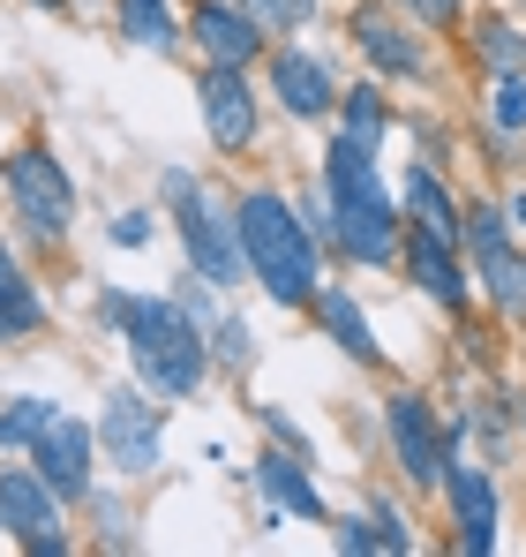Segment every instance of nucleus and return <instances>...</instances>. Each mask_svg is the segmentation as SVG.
I'll list each match as a JSON object with an SVG mask.
<instances>
[{
	"label": "nucleus",
	"mask_w": 526,
	"mask_h": 557,
	"mask_svg": "<svg viewBox=\"0 0 526 557\" xmlns=\"http://www.w3.org/2000/svg\"><path fill=\"white\" fill-rule=\"evenodd\" d=\"M241 249H249V272L278 294V301H309L316 294V242L309 226L286 211V196H241Z\"/></svg>",
	"instance_id": "nucleus-1"
},
{
	"label": "nucleus",
	"mask_w": 526,
	"mask_h": 557,
	"mask_svg": "<svg viewBox=\"0 0 526 557\" xmlns=\"http://www.w3.org/2000/svg\"><path fill=\"white\" fill-rule=\"evenodd\" d=\"M105 317L128 324V347H136V370L151 376L166 399H188L203 384V339L188 324V301H105Z\"/></svg>",
	"instance_id": "nucleus-2"
},
{
	"label": "nucleus",
	"mask_w": 526,
	"mask_h": 557,
	"mask_svg": "<svg viewBox=\"0 0 526 557\" xmlns=\"http://www.w3.org/2000/svg\"><path fill=\"white\" fill-rule=\"evenodd\" d=\"M324 174H331V196H339V242H347L353 257L384 264V257L399 249V234H391V203H384V188H376V166H368V144L339 136Z\"/></svg>",
	"instance_id": "nucleus-3"
},
{
	"label": "nucleus",
	"mask_w": 526,
	"mask_h": 557,
	"mask_svg": "<svg viewBox=\"0 0 526 557\" xmlns=\"http://www.w3.org/2000/svg\"><path fill=\"white\" fill-rule=\"evenodd\" d=\"M8 196H15V219L38 234V242H61L68 219H76V188H68V166H53L46 151H23L8 166Z\"/></svg>",
	"instance_id": "nucleus-4"
},
{
	"label": "nucleus",
	"mask_w": 526,
	"mask_h": 557,
	"mask_svg": "<svg viewBox=\"0 0 526 557\" xmlns=\"http://www.w3.org/2000/svg\"><path fill=\"white\" fill-rule=\"evenodd\" d=\"M174 203H180V242H188L196 272H203V278H234V272H241V257H249V249H234L241 219L226 226V219H218V203H211L196 182H174Z\"/></svg>",
	"instance_id": "nucleus-5"
},
{
	"label": "nucleus",
	"mask_w": 526,
	"mask_h": 557,
	"mask_svg": "<svg viewBox=\"0 0 526 557\" xmlns=\"http://www.w3.org/2000/svg\"><path fill=\"white\" fill-rule=\"evenodd\" d=\"M0 520H8L38 557H61V535H53L61 520H53V482H46V474L8 467V474H0Z\"/></svg>",
	"instance_id": "nucleus-6"
},
{
	"label": "nucleus",
	"mask_w": 526,
	"mask_h": 557,
	"mask_svg": "<svg viewBox=\"0 0 526 557\" xmlns=\"http://www.w3.org/2000/svg\"><path fill=\"white\" fill-rule=\"evenodd\" d=\"M203 128H211V144H218V151H249V136H256V98H249V76H241V69H226V61H211V76H203Z\"/></svg>",
	"instance_id": "nucleus-7"
},
{
	"label": "nucleus",
	"mask_w": 526,
	"mask_h": 557,
	"mask_svg": "<svg viewBox=\"0 0 526 557\" xmlns=\"http://www.w3.org/2000/svg\"><path fill=\"white\" fill-rule=\"evenodd\" d=\"M38 474L53 482V497H84L90 490V430L84 422H68V414H53L46 430H38Z\"/></svg>",
	"instance_id": "nucleus-8"
},
{
	"label": "nucleus",
	"mask_w": 526,
	"mask_h": 557,
	"mask_svg": "<svg viewBox=\"0 0 526 557\" xmlns=\"http://www.w3.org/2000/svg\"><path fill=\"white\" fill-rule=\"evenodd\" d=\"M105 445H113V460L128 467V474H151L159 467V407H143L136 392H121L113 414H105Z\"/></svg>",
	"instance_id": "nucleus-9"
},
{
	"label": "nucleus",
	"mask_w": 526,
	"mask_h": 557,
	"mask_svg": "<svg viewBox=\"0 0 526 557\" xmlns=\"http://www.w3.org/2000/svg\"><path fill=\"white\" fill-rule=\"evenodd\" d=\"M188 30H196V46L211 53V61H226V69H241V61H256V23L241 15V8H218V0H196L188 8Z\"/></svg>",
	"instance_id": "nucleus-10"
},
{
	"label": "nucleus",
	"mask_w": 526,
	"mask_h": 557,
	"mask_svg": "<svg viewBox=\"0 0 526 557\" xmlns=\"http://www.w3.org/2000/svg\"><path fill=\"white\" fill-rule=\"evenodd\" d=\"M391 437H399V460H406V474H414L422 490L451 474V467H443V437H437V422H429L422 399H391Z\"/></svg>",
	"instance_id": "nucleus-11"
},
{
	"label": "nucleus",
	"mask_w": 526,
	"mask_h": 557,
	"mask_svg": "<svg viewBox=\"0 0 526 557\" xmlns=\"http://www.w3.org/2000/svg\"><path fill=\"white\" fill-rule=\"evenodd\" d=\"M443 482H451V505H459V543L489 550L497 543V490H489V474L481 467H451Z\"/></svg>",
	"instance_id": "nucleus-12"
},
{
	"label": "nucleus",
	"mask_w": 526,
	"mask_h": 557,
	"mask_svg": "<svg viewBox=\"0 0 526 557\" xmlns=\"http://www.w3.org/2000/svg\"><path fill=\"white\" fill-rule=\"evenodd\" d=\"M271 84H278V98H286L301 121L331 106V76H324V61H309V53H278V61H271Z\"/></svg>",
	"instance_id": "nucleus-13"
},
{
	"label": "nucleus",
	"mask_w": 526,
	"mask_h": 557,
	"mask_svg": "<svg viewBox=\"0 0 526 557\" xmlns=\"http://www.w3.org/2000/svg\"><path fill=\"white\" fill-rule=\"evenodd\" d=\"M406 264H414V286H429L443 309H459V301H466V278H459V264H451V242H443V234L422 226V234H414V249H406Z\"/></svg>",
	"instance_id": "nucleus-14"
},
{
	"label": "nucleus",
	"mask_w": 526,
	"mask_h": 557,
	"mask_svg": "<svg viewBox=\"0 0 526 557\" xmlns=\"http://www.w3.org/2000/svg\"><path fill=\"white\" fill-rule=\"evenodd\" d=\"M256 474H263V490H271L286 512H301V520H324V497H316V482H309V474H301L293 460H278V453H271V460H256Z\"/></svg>",
	"instance_id": "nucleus-15"
},
{
	"label": "nucleus",
	"mask_w": 526,
	"mask_h": 557,
	"mask_svg": "<svg viewBox=\"0 0 526 557\" xmlns=\"http://www.w3.org/2000/svg\"><path fill=\"white\" fill-rule=\"evenodd\" d=\"M353 38H361V46H368V53H376L391 76H414V69H422V53L406 46V30H391L376 8H361V15H353Z\"/></svg>",
	"instance_id": "nucleus-16"
},
{
	"label": "nucleus",
	"mask_w": 526,
	"mask_h": 557,
	"mask_svg": "<svg viewBox=\"0 0 526 557\" xmlns=\"http://www.w3.org/2000/svg\"><path fill=\"white\" fill-rule=\"evenodd\" d=\"M38 317H46V309H38L30 278L15 272V264H8V249H0V339H8V332H38Z\"/></svg>",
	"instance_id": "nucleus-17"
},
{
	"label": "nucleus",
	"mask_w": 526,
	"mask_h": 557,
	"mask_svg": "<svg viewBox=\"0 0 526 557\" xmlns=\"http://www.w3.org/2000/svg\"><path fill=\"white\" fill-rule=\"evenodd\" d=\"M406 196H414V211H422V226H429V234H443V242H451V234L466 226V219H459V203L443 196V182L429 174V166H422V174L406 182Z\"/></svg>",
	"instance_id": "nucleus-18"
},
{
	"label": "nucleus",
	"mask_w": 526,
	"mask_h": 557,
	"mask_svg": "<svg viewBox=\"0 0 526 557\" xmlns=\"http://www.w3.org/2000/svg\"><path fill=\"white\" fill-rule=\"evenodd\" d=\"M324 324L339 332V347H347L353 362H376V339H368V324H361V309H353L339 286H324Z\"/></svg>",
	"instance_id": "nucleus-19"
},
{
	"label": "nucleus",
	"mask_w": 526,
	"mask_h": 557,
	"mask_svg": "<svg viewBox=\"0 0 526 557\" xmlns=\"http://www.w3.org/2000/svg\"><path fill=\"white\" fill-rule=\"evenodd\" d=\"M121 30H128L136 46H151V53L174 46V15H166V0H121Z\"/></svg>",
	"instance_id": "nucleus-20"
},
{
	"label": "nucleus",
	"mask_w": 526,
	"mask_h": 557,
	"mask_svg": "<svg viewBox=\"0 0 526 557\" xmlns=\"http://www.w3.org/2000/svg\"><path fill=\"white\" fill-rule=\"evenodd\" d=\"M474 264L489 272V294H497L504 309H526V264L504 249V242H497V249H474Z\"/></svg>",
	"instance_id": "nucleus-21"
},
{
	"label": "nucleus",
	"mask_w": 526,
	"mask_h": 557,
	"mask_svg": "<svg viewBox=\"0 0 526 557\" xmlns=\"http://www.w3.org/2000/svg\"><path fill=\"white\" fill-rule=\"evenodd\" d=\"M46 422H53V407H46V399H15V407L0 414V453H8V445H38V430H46Z\"/></svg>",
	"instance_id": "nucleus-22"
},
{
	"label": "nucleus",
	"mask_w": 526,
	"mask_h": 557,
	"mask_svg": "<svg viewBox=\"0 0 526 557\" xmlns=\"http://www.w3.org/2000/svg\"><path fill=\"white\" fill-rule=\"evenodd\" d=\"M347 136H353V144H368V151H376V136H384V98L368 91V84L347 98Z\"/></svg>",
	"instance_id": "nucleus-23"
},
{
	"label": "nucleus",
	"mask_w": 526,
	"mask_h": 557,
	"mask_svg": "<svg viewBox=\"0 0 526 557\" xmlns=\"http://www.w3.org/2000/svg\"><path fill=\"white\" fill-rule=\"evenodd\" d=\"M481 61H489V69H512V61H519V38H512L504 23H481Z\"/></svg>",
	"instance_id": "nucleus-24"
},
{
	"label": "nucleus",
	"mask_w": 526,
	"mask_h": 557,
	"mask_svg": "<svg viewBox=\"0 0 526 557\" xmlns=\"http://www.w3.org/2000/svg\"><path fill=\"white\" fill-rule=\"evenodd\" d=\"M497 128H526V84L519 76L497 84Z\"/></svg>",
	"instance_id": "nucleus-25"
},
{
	"label": "nucleus",
	"mask_w": 526,
	"mask_h": 557,
	"mask_svg": "<svg viewBox=\"0 0 526 557\" xmlns=\"http://www.w3.org/2000/svg\"><path fill=\"white\" fill-rule=\"evenodd\" d=\"M466 242H474V249H497V242H504V219H497L489 203H474V211H466Z\"/></svg>",
	"instance_id": "nucleus-26"
},
{
	"label": "nucleus",
	"mask_w": 526,
	"mask_h": 557,
	"mask_svg": "<svg viewBox=\"0 0 526 557\" xmlns=\"http://www.w3.org/2000/svg\"><path fill=\"white\" fill-rule=\"evenodd\" d=\"M241 8H249V15H263V23H301L316 0H241Z\"/></svg>",
	"instance_id": "nucleus-27"
},
{
	"label": "nucleus",
	"mask_w": 526,
	"mask_h": 557,
	"mask_svg": "<svg viewBox=\"0 0 526 557\" xmlns=\"http://www.w3.org/2000/svg\"><path fill=\"white\" fill-rule=\"evenodd\" d=\"M113 242H121V249L151 242V219H143V211H121V219H113Z\"/></svg>",
	"instance_id": "nucleus-28"
},
{
	"label": "nucleus",
	"mask_w": 526,
	"mask_h": 557,
	"mask_svg": "<svg viewBox=\"0 0 526 557\" xmlns=\"http://www.w3.org/2000/svg\"><path fill=\"white\" fill-rule=\"evenodd\" d=\"M218 355H226V362H249V332H241V324H218Z\"/></svg>",
	"instance_id": "nucleus-29"
},
{
	"label": "nucleus",
	"mask_w": 526,
	"mask_h": 557,
	"mask_svg": "<svg viewBox=\"0 0 526 557\" xmlns=\"http://www.w3.org/2000/svg\"><path fill=\"white\" fill-rule=\"evenodd\" d=\"M399 8H414L422 23H451V15H459V0H399Z\"/></svg>",
	"instance_id": "nucleus-30"
},
{
	"label": "nucleus",
	"mask_w": 526,
	"mask_h": 557,
	"mask_svg": "<svg viewBox=\"0 0 526 557\" xmlns=\"http://www.w3.org/2000/svg\"><path fill=\"white\" fill-rule=\"evenodd\" d=\"M46 8H53V0H46Z\"/></svg>",
	"instance_id": "nucleus-31"
}]
</instances>
